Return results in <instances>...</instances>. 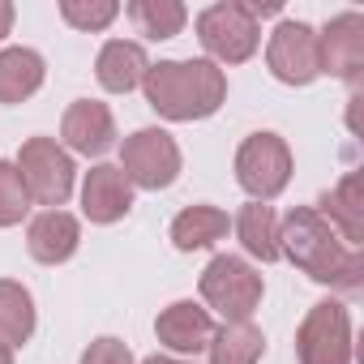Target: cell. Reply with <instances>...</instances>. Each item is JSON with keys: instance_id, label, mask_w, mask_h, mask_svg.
Wrapping results in <instances>:
<instances>
[{"instance_id": "14", "label": "cell", "mask_w": 364, "mask_h": 364, "mask_svg": "<svg viewBox=\"0 0 364 364\" xmlns=\"http://www.w3.org/2000/svg\"><path fill=\"white\" fill-rule=\"evenodd\" d=\"M146 52L137 48V43H124V39H116V43H107L103 48V56H99V82L107 86V90H133L141 77H146Z\"/></svg>"}, {"instance_id": "2", "label": "cell", "mask_w": 364, "mask_h": 364, "mask_svg": "<svg viewBox=\"0 0 364 364\" xmlns=\"http://www.w3.org/2000/svg\"><path fill=\"white\" fill-rule=\"evenodd\" d=\"M279 240H287V253H291L313 279L355 287V274H360L355 253H343V249L330 240V228H326L313 210H296V215H287Z\"/></svg>"}, {"instance_id": "6", "label": "cell", "mask_w": 364, "mask_h": 364, "mask_svg": "<svg viewBox=\"0 0 364 364\" xmlns=\"http://www.w3.org/2000/svg\"><path fill=\"white\" fill-rule=\"evenodd\" d=\"M180 167V150L167 133L159 129H141L124 141V171L137 180L141 189H163L171 185V176Z\"/></svg>"}, {"instance_id": "7", "label": "cell", "mask_w": 364, "mask_h": 364, "mask_svg": "<svg viewBox=\"0 0 364 364\" xmlns=\"http://www.w3.org/2000/svg\"><path fill=\"white\" fill-rule=\"evenodd\" d=\"M198 31H202V43L215 56H223V60H245L257 48V22H253V14L245 5H215V9H206Z\"/></svg>"}, {"instance_id": "10", "label": "cell", "mask_w": 364, "mask_h": 364, "mask_svg": "<svg viewBox=\"0 0 364 364\" xmlns=\"http://www.w3.org/2000/svg\"><path fill=\"white\" fill-rule=\"evenodd\" d=\"M65 137H69V146L82 150V154H103V150L112 146V137H116L112 112H107L103 103H73L69 116H65Z\"/></svg>"}, {"instance_id": "5", "label": "cell", "mask_w": 364, "mask_h": 364, "mask_svg": "<svg viewBox=\"0 0 364 364\" xmlns=\"http://www.w3.org/2000/svg\"><path fill=\"white\" fill-rule=\"evenodd\" d=\"M236 171H240V185H245L253 198H274V193L287 185V171H291L287 146H283L274 133H257V137H249V141L240 146Z\"/></svg>"}, {"instance_id": "19", "label": "cell", "mask_w": 364, "mask_h": 364, "mask_svg": "<svg viewBox=\"0 0 364 364\" xmlns=\"http://www.w3.org/2000/svg\"><path fill=\"white\" fill-rule=\"evenodd\" d=\"M257 355H262V334L249 321H232L219 330L210 364H253Z\"/></svg>"}, {"instance_id": "15", "label": "cell", "mask_w": 364, "mask_h": 364, "mask_svg": "<svg viewBox=\"0 0 364 364\" xmlns=\"http://www.w3.org/2000/svg\"><path fill=\"white\" fill-rule=\"evenodd\" d=\"M43 82V60L26 48H9L0 52V103H18L31 90H39Z\"/></svg>"}, {"instance_id": "22", "label": "cell", "mask_w": 364, "mask_h": 364, "mask_svg": "<svg viewBox=\"0 0 364 364\" xmlns=\"http://www.w3.org/2000/svg\"><path fill=\"white\" fill-rule=\"evenodd\" d=\"M26 215V189H22V176L0 163V223H18Z\"/></svg>"}, {"instance_id": "24", "label": "cell", "mask_w": 364, "mask_h": 364, "mask_svg": "<svg viewBox=\"0 0 364 364\" xmlns=\"http://www.w3.org/2000/svg\"><path fill=\"white\" fill-rule=\"evenodd\" d=\"M355 189H360V180L351 176V180H343V189H338L334 198H326V206L334 202V215L343 219V228H347L351 240H360V215H355V206H351V202H355Z\"/></svg>"}, {"instance_id": "18", "label": "cell", "mask_w": 364, "mask_h": 364, "mask_svg": "<svg viewBox=\"0 0 364 364\" xmlns=\"http://www.w3.org/2000/svg\"><path fill=\"white\" fill-rule=\"evenodd\" d=\"M35 330V313H31V296L14 283H0V338L5 343H26Z\"/></svg>"}, {"instance_id": "20", "label": "cell", "mask_w": 364, "mask_h": 364, "mask_svg": "<svg viewBox=\"0 0 364 364\" xmlns=\"http://www.w3.org/2000/svg\"><path fill=\"white\" fill-rule=\"evenodd\" d=\"M240 240L253 257L274 262L279 257V236H274V215L270 206H245L240 210Z\"/></svg>"}, {"instance_id": "21", "label": "cell", "mask_w": 364, "mask_h": 364, "mask_svg": "<svg viewBox=\"0 0 364 364\" xmlns=\"http://www.w3.org/2000/svg\"><path fill=\"white\" fill-rule=\"evenodd\" d=\"M129 18L150 39H167V35H176L180 26H185V9L171 5V0H159V5L154 0H137V5H129Z\"/></svg>"}, {"instance_id": "11", "label": "cell", "mask_w": 364, "mask_h": 364, "mask_svg": "<svg viewBox=\"0 0 364 364\" xmlns=\"http://www.w3.org/2000/svg\"><path fill=\"white\" fill-rule=\"evenodd\" d=\"M129 176L120 167H95L86 180V215L95 223H112L129 210Z\"/></svg>"}, {"instance_id": "13", "label": "cell", "mask_w": 364, "mask_h": 364, "mask_svg": "<svg viewBox=\"0 0 364 364\" xmlns=\"http://www.w3.org/2000/svg\"><path fill=\"white\" fill-rule=\"evenodd\" d=\"M77 249V223L65 210H48L31 223V253L39 262H65Z\"/></svg>"}, {"instance_id": "17", "label": "cell", "mask_w": 364, "mask_h": 364, "mask_svg": "<svg viewBox=\"0 0 364 364\" xmlns=\"http://www.w3.org/2000/svg\"><path fill=\"white\" fill-rule=\"evenodd\" d=\"M223 232H228V215H219L210 206H193V210H185L171 223V240L180 249H202V245L219 240Z\"/></svg>"}, {"instance_id": "4", "label": "cell", "mask_w": 364, "mask_h": 364, "mask_svg": "<svg viewBox=\"0 0 364 364\" xmlns=\"http://www.w3.org/2000/svg\"><path fill=\"white\" fill-rule=\"evenodd\" d=\"M202 296L219 313H228L232 321H249V313H253V304L262 296V279L236 257H215L210 270L202 274Z\"/></svg>"}, {"instance_id": "8", "label": "cell", "mask_w": 364, "mask_h": 364, "mask_svg": "<svg viewBox=\"0 0 364 364\" xmlns=\"http://www.w3.org/2000/svg\"><path fill=\"white\" fill-rule=\"evenodd\" d=\"M270 65L283 82H313L321 73V48H317V35L309 26H279L274 43H270Z\"/></svg>"}, {"instance_id": "28", "label": "cell", "mask_w": 364, "mask_h": 364, "mask_svg": "<svg viewBox=\"0 0 364 364\" xmlns=\"http://www.w3.org/2000/svg\"><path fill=\"white\" fill-rule=\"evenodd\" d=\"M146 364H171V360H146Z\"/></svg>"}, {"instance_id": "9", "label": "cell", "mask_w": 364, "mask_h": 364, "mask_svg": "<svg viewBox=\"0 0 364 364\" xmlns=\"http://www.w3.org/2000/svg\"><path fill=\"white\" fill-rule=\"evenodd\" d=\"M304 364H347V317L338 304H317L300 334Z\"/></svg>"}, {"instance_id": "16", "label": "cell", "mask_w": 364, "mask_h": 364, "mask_svg": "<svg viewBox=\"0 0 364 364\" xmlns=\"http://www.w3.org/2000/svg\"><path fill=\"white\" fill-rule=\"evenodd\" d=\"M360 18L355 14H347V18H338L330 31H326V43H317L321 48V65H330L334 73H355L360 69Z\"/></svg>"}, {"instance_id": "1", "label": "cell", "mask_w": 364, "mask_h": 364, "mask_svg": "<svg viewBox=\"0 0 364 364\" xmlns=\"http://www.w3.org/2000/svg\"><path fill=\"white\" fill-rule=\"evenodd\" d=\"M146 95L150 107L171 120L210 116L223 103V73L206 60H167L159 69H146Z\"/></svg>"}, {"instance_id": "12", "label": "cell", "mask_w": 364, "mask_h": 364, "mask_svg": "<svg viewBox=\"0 0 364 364\" xmlns=\"http://www.w3.org/2000/svg\"><path fill=\"white\" fill-rule=\"evenodd\" d=\"M159 338L171 351H198V347H206V338H210L206 309H198V304H171L159 317Z\"/></svg>"}, {"instance_id": "27", "label": "cell", "mask_w": 364, "mask_h": 364, "mask_svg": "<svg viewBox=\"0 0 364 364\" xmlns=\"http://www.w3.org/2000/svg\"><path fill=\"white\" fill-rule=\"evenodd\" d=\"M0 364H14V360H9V347H5V343H0Z\"/></svg>"}, {"instance_id": "3", "label": "cell", "mask_w": 364, "mask_h": 364, "mask_svg": "<svg viewBox=\"0 0 364 364\" xmlns=\"http://www.w3.org/2000/svg\"><path fill=\"white\" fill-rule=\"evenodd\" d=\"M18 176H22L26 198H35V202H43V206H60V202L69 198V189H73V167H69V159L56 150V141H48V137H35V141L22 146V167H18Z\"/></svg>"}, {"instance_id": "26", "label": "cell", "mask_w": 364, "mask_h": 364, "mask_svg": "<svg viewBox=\"0 0 364 364\" xmlns=\"http://www.w3.org/2000/svg\"><path fill=\"white\" fill-rule=\"evenodd\" d=\"M9 22H14V9H9V5H0V39L9 35Z\"/></svg>"}, {"instance_id": "23", "label": "cell", "mask_w": 364, "mask_h": 364, "mask_svg": "<svg viewBox=\"0 0 364 364\" xmlns=\"http://www.w3.org/2000/svg\"><path fill=\"white\" fill-rule=\"evenodd\" d=\"M60 14H65V22H73V26H86V31H99V26H107L112 18H116V5H77V0H65L60 5Z\"/></svg>"}, {"instance_id": "25", "label": "cell", "mask_w": 364, "mask_h": 364, "mask_svg": "<svg viewBox=\"0 0 364 364\" xmlns=\"http://www.w3.org/2000/svg\"><path fill=\"white\" fill-rule=\"evenodd\" d=\"M82 364H133V355H129L124 343H116V338H99V343H90V351H86Z\"/></svg>"}]
</instances>
